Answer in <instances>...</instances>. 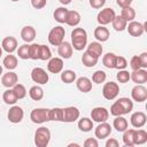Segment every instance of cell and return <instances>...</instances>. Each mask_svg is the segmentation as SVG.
<instances>
[{"label":"cell","instance_id":"obj_1","mask_svg":"<svg viewBox=\"0 0 147 147\" xmlns=\"http://www.w3.org/2000/svg\"><path fill=\"white\" fill-rule=\"evenodd\" d=\"M87 45V32L83 28H75L71 32V46L76 51H83Z\"/></svg>","mask_w":147,"mask_h":147},{"label":"cell","instance_id":"obj_2","mask_svg":"<svg viewBox=\"0 0 147 147\" xmlns=\"http://www.w3.org/2000/svg\"><path fill=\"white\" fill-rule=\"evenodd\" d=\"M51 141V131L45 126H40L34 132V144L37 147H46Z\"/></svg>","mask_w":147,"mask_h":147},{"label":"cell","instance_id":"obj_3","mask_svg":"<svg viewBox=\"0 0 147 147\" xmlns=\"http://www.w3.org/2000/svg\"><path fill=\"white\" fill-rule=\"evenodd\" d=\"M64 36H65L64 28L61 26V25H57V26L53 28L49 31V33H48V41L53 46H59L64 40Z\"/></svg>","mask_w":147,"mask_h":147},{"label":"cell","instance_id":"obj_4","mask_svg":"<svg viewBox=\"0 0 147 147\" xmlns=\"http://www.w3.org/2000/svg\"><path fill=\"white\" fill-rule=\"evenodd\" d=\"M30 119L36 124H42L49 119V109L47 108H34L30 114Z\"/></svg>","mask_w":147,"mask_h":147},{"label":"cell","instance_id":"obj_5","mask_svg":"<svg viewBox=\"0 0 147 147\" xmlns=\"http://www.w3.org/2000/svg\"><path fill=\"white\" fill-rule=\"evenodd\" d=\"M119 93V86L115 82H108L102 87V95L107 100H114Z\"/></svg>","mask_w":147,"mask_h":147},{"label":"cell","instance_id":"obj_6","mask_svg":"<svg viewBox=\"0 0 147 147\" xmlns=\"http://www.w3.org/2000/svg\"><path fill=\"white\" fill-rule=\"evenodd\" d=\"M115 16H116V14L113 8H103L98 13L96 21L100 25H107L113 22Z\"/></svg>","mask_w":147,"mask_h":147},{"label":"cell","instance_id":"obj_7","mask_svg":"<svg viewBox=\"0 0 147 147\" xmlns=\"http://www.w3.org/2000/svg\"><path fill=\"white\" fill-rule=\"evenodd\" d=\"M31 79L39 84V85H44L46 83H48V79H49V76L48 74L46 72V70H44L42 68H33L32 71H31Z\"/></svg>","mask_w":147,"mask_h":147},{"label":"cell","instance_id":"obj_8","mask_svg":"<svg viewBox=\"0 0 147 147\" xmlns=\"http://www.w3.org/2000/svg\"><path fill=\"white\" fill-rule=\"evenodd\" d=\"M79 109L77 107L70 106V107H65L63 108V117H62V122L65 123H72L75 121H77L79 118Z\"/></svg>","mask_w":147,"mask_h":147},{"label":"cell","instance_id":"obj_9","mask_svg":"<svg viewBox=\"0 0 147 147\" xmlns=\"http://www.w3.org/2000/svg\"><path fill=\"white\" fill-rule=\"evenodd\" d=\"M131 98L133 101H137V102H144L146 101L147 99V88L141 84H137L132 90H131Z\"/></svg>","mask_w":147,"mask_h":147},{"label":"cell","instance_id":"obj_10","mask_svg":"<svg viewBox=\"0 0 147 147\" xmlns=\"http://www.w3.org/2000/svg\"><path fill=\"white\" fill-rule=\"evenodd\" d=\"M108 117H109V111L105 107H95L91 111V119L96 123L107 122Z\"/></svg>","mask_w":147,"mask_h":147},{"label":"cell","instance_id":"obj_11","mask_svg":"<svg viewBox=\"0 0 147 147\" xmlns=\"http://www.w3.org/2000/svg\"><path fill=\"white\" fill-rule=\"evenodd\" d=\"M23 116H24V111H23L22 107H20V106H13L8 110V114H7V117H8L9 122L15 123V124L22 122Z\"/></svg>","mask_w":147,"mask_h":147},{"label":"cell","instance_id":"obj_12","mask_svg":"<svg viewBox=\"0 0 147 147\" xmlns=\"http://www.w3.org/2000/svg\"><path fill=\"white\" fill-rule=\"evenodd\" d=\"M111 129H113V127L110 126L109 123H107V122H101V123H99V125L94 129V134H95V137H96L98 139H106L107 137L110 136Z\"/></svg>","mask_w":147,"mask_h":147},{"label":"cell","instance_id":"obj_13","mask_svg":"<svg viewBox=\"0 0 147 147\" xmlns=\"http://www.w3.org/2000/svg\"><path fill=\"white\" fill-rule=\"evenodd\" d=\"M126 30H127L130 36H132V37H140L144 33V31H145V24H141L140 22L131 21L126 25Z\"/></svg>","mask_w":147,"mask_h":147},{"label":"cell","instance_id":"obj_14","mask_svg":"<svg viewBox=\"0 0 147 147\" xmlns=\"http://www.w3.org/2000/svg\"><path fill=\"white\" fill-rule=\"evenodd\" d=\"M47 70L52 74H60L63 70V60L61 57H51L47 63Z\"/></svg>","mask_w":147,"mask_h":147},{"label":"cell","instance_id":"obj_15","mask_svg":"<svg viewBox=\"0 0 147 147\" xmlns=\"http://www.w3.org/2000/svg\"><path fill=\"white\" fill-rule=\"evenodd\" d=\"M17 82H18V77L11 70H8V72L3 74L1 77V84L7 88H11L15 84H17Z\"/></svg>","mask_w":147,"mask_h":147},{"label":"cell","instance_id":"obj_16","mask_svg":"<svg viewBox=\"0 0 147 147\" xmlns=\"http://www.w3.org/2000/svg\"><path fill=\"white\" fill-rule=\"evenodd\" d=\"M130 79H132L133 83L136 84H145L147 82V70L146 69H138V70H132L130 72Z\"/></svg>","mask_w":147,"mask_h":147},{"label":"cell","instance_id":"obj_17","mask_svg":"<svg viewBox=\"0 0 147 147\" xmlns=\"http://www.w3.org/2000/svg\"><path fill=\"white\" fill-rule=\"evenodd\" d=\"M72 51H74V48H72L71 44L68 41H64V40L57 46V54L61 56V59H64V60L70 59L72 56Z\"/></svg>","mask_w":147,"mask_h":147},{"label":"cell","instance_id":"obj_18","mask_svg":"<svg viewBox=\"0 0 147 147\" xmlns=\"http://www.w3.org/2000/svg\"><path fill=\"white\" fill-rule=\"evenodd\" d=\"M146 114L144 111H136L131 115V118H130V122H131V125L133 127H142L145 124H146Z\"/></svg>","mask_w":147,"mask_h":147},{"label":"cell","instance_id":"obj_19","mask_svg":"<svg viewBox=\"0 0 147 147\" xmlns=\"http://www.w3.org/2000/svg\"><path fill=\"white\" fill-rule=\"evenodd\" d=\"M1 48L5 52H7L8 54H11L13 52H15L17 49V40H16V38L11 37V36L3 38L2 42H1Z\"/></svg>","mask_w":147,"mask_h":147},{"label":"cell","instance_id":"obj_20","mask_svg":"<svg viewBox=\"0 0 147 147\" xmlns=\"http://www.w3.org/2000/svg\"><path fill=\"white\" fill-rule=\"evenodd\" d=\"M76 86L80 92L88 93L92 90V80L87 77H79L76 79Z\"/></svg>","mask_w":147,"mask_h":147},{"label":"cell","instance_id":"obj_21","mask_svg":"<svg viewBox=\"0 0 147 147\" xmlns=\"http://www.w3.org/2000/svg\"><path fill=\"white\" fill-rule=\"evenodd\" d=\"M36 34H37L36 29H34L33 26H31V25H26V26H24V28L21 30V37H22V39H23L25 42H31V41H33L34 38H36Z\"/></svg>","mask_w":147,"mask_h":147},{"label":"cell","instance_id":"obj_22","mask_svg":"<svg viewBox=\"0 0 147 147\" xmlns=\"http://www.w3.org/2000/svg\"><path fill=\"white\" fill-rule=\"evenodd\" d=\"M109 30L105 25H99L94 30V37L99 42H105L109 39Z\"/></svg>","mask_w":147,"mask_h":147},{"label":"cell","instance_id":"obj_23","mask_svg":"<svg viewBox=\"0 0 147 147\" xmlns=\"http://www.w3.org/2000/svg\"><path fill=\"white\" fill-rule=\"evenodd\" d=\"M80 14L77 10H68L67 18H65V24L70 26H77L80 23Z\"/></svg>","mask_w":147,"mask_h":147},{"label":"cell","instance_id":"obj_24","mask_svg":"<svg viewBox=\"0 0 147 147\" xmlns=\"http://www.w3.org/2000/svg\"><path fill=\"white\" fill-rule=\"evenodd\" d=\"M98 60H99V57H96L95 55H93V54L90 53L88 51L84 52L83 55H82V63H83L85 67H87V68L94 67V65L98 63Z\"/></svg>","mask_w":147,"mask_h":147},{"label":"cell","instance_id":"obj_25","mask_svg":"<svg viewBox=\"0 0 147 147\" xmlns=\"http://www.w3.org/2000/svg\"><path fill=\"white\" fill-rule=\"evenodd\" d=\"M113 126H114V129H115L116 131H118V132H124V131L127 129L129 124H127L126 118H124L123 116H115V119H114V122H113Z\"/></svg>","mask_w":147,"mask_h":147},{"label":"cell","instance_id":"obj_26","mask_svg":"<svg viewBox=\"0 0 147 147\" xmlns=\"http://www.w3.org/2000/svg\"><path fill=\"white\" fill-rule=\"evenodd\" d=\"M2 64L7 70H14V69H16V67L18 64V61H17V57L15 55L8 54V55L5 56V59L2 61Z\"/></svg>","mask_w":147,"mask_h":147},{"label":"cell","instance_id":"obj_27","mask_svg":"<svg viewBox=\"0 0 147 147\" xmlns=\"http://www.w3.org/2000/svg\"><path fill=\"white\" fill-rule=\"evenodd\" d=\"M147 141V132L139 127V130H134L133 142L134 145H142Z\"/></svg>","mask_w":147,"mask_h":147},{"label":"cell","instance_id":"obj_28","mask_svg":"<svg viewBox=\"0 0 147 147\" xmlns=\"http://www.w3.org/2000/svg\"><path fill=\"white\" fill-rule=\"evenodd\" d=\"M29 95L32 100L34 101H39L44 98V90L39 86V85H34L29 90Z\"/></svg>","mask_w":147,"mask_h":147},{"label":"cell","instance_id":"obj_29","mask_svg":"<svg viewBox=\"0 0 147 147\" xmlns=\"http://www.w3.org/2000/svg\"><path fill=\"white\" fill-rule=\"evenodd\" d=\"M78 129L83 132H90L93 129V121L88 117H83L78 121Z\"/></svg>","mask_w":147,"mask_h":147},{"label":"cell","instance_id":"obj_30","mask_svg":"<svg viewBox=\"0 0 147 147\" xmlns=\"http://www.w3.org/2000/svg\"><path fill=\"white\" fill-rule=\"evenodd\" d=\"M111 23H113V28L115 31H124L126 29V25H127V22L121 15H118V16L116 15Z\"/></svg>","mask_w":147,"mask_h":147},{"label":"cell","instance_id":"obj_31","mask_svg":"<svg viewBox=\"0 0 147 147\" xmlns=\"http://www.w3.org/2000/svg\"><path fill=\"white\" fill-rule=\"evenodd\" d=\"M87 51L90 53H92L93 55H95L96 57H100L102 55V52H103V48L101 46V42L99 41H92L88 44L87 46Z\"/></svg>","mask_w":147,"mask_h":147},{"label":"cell","instance_id":"obj_32","mask_svg":"<svg viewBox=\"0 0 147 147\" xmlns=\"http://www.w3.org/2000/svg\"><path fill=\"white\" fill-rule=\"evenodd\" d=\"M121 16L126 21V22H131V21H134L136 18V10L131 7V6H127V7H124L122 8V11H121Z\"/></svg>","mask_w":147,"mask_h":147},{"label":"cell","instance_id":"obj_33","mask_svg":"<svg viewBox=\"0 0 147 147\" xmlns=\"http://www.w3.org/2000/svg\"><path fill=\"white\" fill-rule=\"evenodd\" d=\"M115 62H116V55L114 53H107L102 57V63L108 69H115Z\"/></svg>","mask_w":147,"mask_h":147},{"label":"cell","instance_id":"obj_34","mask_svg":"<svg viewBox=\"0 0 147 147\" xmlns=\"http://www.w3.org/2000/svg\"><path fill=\"white\" fill-rule=\"evenodd\" d=\"M67 14H68V9L65 7H59L54 11V20L59 23H65Z\"/></svg>","mask_w":147,"mask_h":147},{"label":"cell","instance_id":"obj_35","mask_svg":"<svg viewBox=\"0 0 147 147\" xmlns=\"http://www.w3.org/2000/svg\"><path fill=\"white\" fill-rule=\"evenodd\" d=\"M61 80L65 84H71L76 80V72L74 70H64L61 72Z\"/></svg>","mask_w":147,"mask_h":147},{"label":"cell","instance_id":"obj_36","mask_svg":"<svg viewBox=\"0 0 147 147\" xmlns=\"http://www.w3.org/2000/svg\"><path fill=\"white\" fill-rule=\"evenodd\" d=\"M2 100H3L7 105H15L18 99L16 98V95H15L13 88H8V90H6V91L3 92V94H2Z\"/></svg>","mask_w":147,"mask_h":147},{"label":"cell","instance_id":"obj_37","mask_svg":"<svg viewBox=\"0 0 147 147\" xmlns=\"http://www.w3.org/2000/svg\"><path fill=\"white\" fill-rule=\"evenodd\" d=\"M117 102L122 106V108H123V110H124L125 115L132 111V109H133V102H132V100H131V99L123 96V98H119V99L117 100Z\"/></svg>","mask_w":147,"mask_h":147},{"label":"cell","instance_id":"obj_38","mask_svg":"<svg viewBox=\"0 0 147 147\" xmlns=\"http://www.w3.org/2000/svg\"><path fill=\"white\" fill-rule=\"evenodd\" d=\"M133 134H134V129H126L123 133V142L125 146L132 147L134 146L133 142Z\"/></svg>","mask_w":147,"mask_h":147},{"label":"cell","instance_id":"obj_39","mask_svg":"<svg viewBox=\"0 0 147 147\" xmlns=\"http://www.w3.org/2000/svg\"><path fill=\"white\" fill-rule=\"evenodd\" d=\"M62 117H63V108L55 107L53 109H49V119L51 121L62 122Z\"/></svg>","mask_w":147,"mask_h":147},{"label":"cell","instance_id":"obj_40","mask_svg":"<svg viewBox=\"0 0 147 147\" xmlns=\"http://www.w3.org/2000/svg\"><path fill=\"white\" fill-rule=\"evenodd\" d=\"M17 55H18V57L22 59V60H28V59H30V45L23 44L22 46H20L18 49H17Z\"/></svg>","mask_w":147,"mask_h":147},{"label":"cell","instance_id":"obj_41","mask_svg":"<svg viewBox=\"0 0 147 147\" xmlns=\"http://www.w3.org/2000/svg\"><path fill=\"white\" fill-rule=\"evenodd\" d=\"M11 88H13V91H14V93H15V95H16V98H17L18 100L25 98V95H26V88H25L24 85L17 83V84H15Z\"/></svg>","mask_w":147,"mask_h":147},{"label":"cell","instance_id":"obj_42","mask_svg":"<svg viewBox=\"0 0 147 147\" xmlns=\"http://www.w3.org/2000/svg\"><path fill=\"white\" fill-rule=\"evenodd\" d=\"M51 57H52V52H51L49 47L46 46V45H40V47H39V60L46 61V60H49Z\"/></svg>","mask_w":147,"mask_h":147},{"label":"cell","instance_id":"obj_43","mask_svg":"<svg viewBox=\"0 0 147 147\" xmlns=\"http://www.w3.org/2000/svg\"><path fill=\"white\" fill-rule=\"evenodd\" d=\"M106 78H107V75H106V72L102 71V70H96V71L92 75V82L95 83V84H101V83H103V82L106 80Z\"/></svg>","mask_w":147,"mask_h":147},{"label":"cell","instance_id":"obj_44","mask_svg":"<svg viewBox=\"0 0 147 147\" xmlns=\"http://www.w3.org/2000/svg\"><path fill=\"white\" fill-rule=\"evenodd\" d=\"M110 114L113 116H123V115H125L122 106L117 102V100L111 105V107H110Z\"/></svg>","mask_w":147,"mask_h":147},{"label":"cell","instance_id":"obj_45","mask_svg":"<svg viewBox=\"0 0 147 147\" xmlns=\"http://www.w3.org/2000/svg\"><path fill=\"white\" fill-rule=\"evenodd\" d=\"M116 78H117V80H118L119 83L125 84V83H127V82L130 80V72H129L127 70H125V69L119 70V71L117 72V75H116Z\"/></svg>","mask_w":147,"mask_h":147},{"label":"cell","instance_id":"obj_46","mask_svg":"<svg viewBox=\"0 0 147 147\" xmlns=\"http://www.w3.org/2000/svg\"><path fill=\"white\" fill-rule=\"evenodd\" d=\"M127 67V61L124 56L121 55H116V62H115V68L118 70H123Z\"/></svg>","mask_w":147,"mask_h":147},{"label":"cell","instance_id":"obj_47","mask_svg":"<svg viewBox=\"0 0 147 147\" xmlns=\"http://www.w3.org/2000/svg\"><path fill=\"white\" fill-rule=\"evenodd\" d=\"M39 44H31L30 45V59L32 60H39Z\"/></svg>","mask_w":147,"mask_h":147},{"label":"cell","instance_id":"obj_48","mask_svg":"<svg viewBox=\"0 0 147 147\" xmlns=\"http://www.w3.org/2000/svg\"><path fill=\"white\" fill-rule=\"evenodd\" d=\"M130 67H131L132 70H138V69L141 68V65H140V60H139V56H138V55H134V56L131 57V60H130ZM141 69H142V68H141Z\"/></svg>","mask_w":147,"mask_h":147},{"label":"cell","instance_id":"obj_49","mask_svg":"<svg viewBox=\"0 0 147 147\" xmlns=\"http://www.w3.org/2000/svg\"><path fill=\"white\" fill-rule=\"evenodd\" d=\"M47 3V0H31V5L36 9H42Z\"/></svg>","mask_w":147,"mask_h":147},{"label":"cell","instance_id":"obj_50","mask_svg":"<svg viewBox=\"0 0 147 147\" xmlns=\"http://www.w3.org/2000/svg\"><path fill=\"white\" fill-rule=\"evenodd\" d=\"M106 0H90V6L94 9H100L105 6Z\"/></svg>","mask_w":147,"mask_h":147},{"label":"cell","instance_id":"obj_51","mask_svg":"<svg viewBox=\"0 0 147 147\" xmlns=\"http://www.w3.org/2000/svg\"><path fill=\"white\" fill-rule=\"evenodd\" d=\"M99 142L95 138H87L84 141V147H98Z\"/></svg>","mask_w":147,"mask_h":147},{"label":"cell","instance_id":"obj_52","mask_svg":"<svg viewBox=\"0 0 147 147\" xmlns=\"http://www.w3.org/2000/svg\"><path fill=\"white\" fill-rule=\"evenodd\" d=\"M139 56V60H140V65L142 69H146L147 68V53L146 52H142Z\"/></svg>","mask_w":147,"mask_h":147},{"label":"cell","instance_id":"obj_53","mask_svg":"<svg viewBox=\"0 0 147 147\" xmlns=\"http://www.w3.org/2000/svg\"><path fill=\"white\" fill-rule=\"evenodd\" d=\"M118 141L115 138H109L106 141V147H118Z\"/></svg>","mask_w":147,"mask_h":147},{"label":"cell","instance_id":"obj_54","mask_svg":"<svg viewBox=\"0 0 147 147\" xmlns=\"http://www.w3.org/2000/svg\"><path fill=\"white\" fill-rule=\"evenodd\" d=\"M132 1H133V0H116V3H117L119 7L124 8V7L131 6V2H132Z\"/></svg>","mask_w":147,"mask_h":147},{"label":"cell","instance_id":"obj_55","mask_svg":"<svg viewBox=\"0 0 147 147\" xmlns=\"http://www.w3.org/2000/svg\"><path fill=\"white\" fill-rule=\"evenodd\" d=\"M63 6H67V5H69L70 2H71V0H59Z\"/></svg>","mask_w":147,"mask_h":147},{"label":"cell","instance_id":"obj_56","mask_svg":"<svg viewBox=\"0 0 147 147\" xmlns=\"http://www.w3.org/2000/svg\"><path fill=\"white\" fill-rule=\"evenodd\" d=\"M71 146H76V147H79V145H78V144H76V142H71V144H69V145H68V147H71Z\"/></svg>","mask_w":147,"mask_h":147},{"label":"cell","instance_id":"obj_57","mask_svg":"<svg viewBox=\"0 0 147 147\" xmlns=\"http://www.w3.org/2000/svg\"><path fill=\"white\" fill-rule=\"evenodd\" d=\"M1 56H2V48L0 47V57H1Z\"/></svg>","mask_w":147,"mask_h":147},{"label":"cell","instance_id":"obj_58","mask_svg":"<svg viewBox=\"0 0 147 147\" xmlns=\"http://www.w3.org/2000/svg\"><path fill=\"white\" fill-rule=\"evenodd\" d=\"M1 74H2V67L0 65V75H1Z\"/></svg>","mask_w":147,"mask_h":147},{"label":"cell","instance_id":"obj_59","mask_svg":"<svg viewBox=\"0 0 147 147\" xmlns=\"http://www.w3.org/2000/svg\"><path fill=\"white\" fill-rule=\"evenodd\" d=\"M11 1H14V2H15V1H18V0H11Z\"/></svg>","mask_w":147,"mask_h":147},{"label":"cell","instance_id":"obj_60","mask_svg":"<svg viewBox=\"0 0 147 147\" xmlns=\"http://www.w3.org/2000/svg\"><path fill=\"white\" fill-rule=\"evenodd\" d=\"M80 1H83V0H80Z\"/></svg>","mask_w":147,"mask_h":147}]
</instances>
